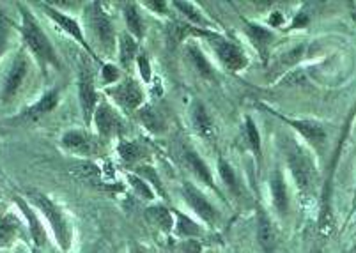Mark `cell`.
Listing matches in <instances>:
<instances>
[{
	"label": "cell",
	"instance_id": "obj_1",
	"mask_svg": "<svg viewBox=\"0 0 356 253\" xmlns=\"http://www.w3.org/2000/svg\"><path fill=\"white\" fill-rule=\"evenodd\" d=\"M280 151L284 154L287 168H289L300 199L303 202L316 200L319 190V170H317L316 158L307 145L298 142L293 135L280 133Z\"/></svg>",
	"mask_w": 356,
	"mask_h": 253
},
{
	"label": "cell",
	"instance_id": "obj_2",
	"mask_svg": "<svg viewBox=\"0 0 356 253\" xmlns=\"http://www.w3.org/2000/svg\"><path fill=\"white\" fill-rule=\"evenodd\" d=\"M22 16L20 24V34L24 39L25 47H27L29 54L34 57V60L40 66L41 73L47 74L48 70H60V58L55 47L51 44L50 38L47 35V32L43 31L41 24L38 22L35 15L32 13V9L27 4H18Z\"/></svg>",
	"mask_w": 356,
	"mask_h": 253
},
{
	"label": "cell",
	"instance_id": "obj_3",
	"mask_svg": "<svg viewBox=\"0 0 356 253\" xmlns=\"http://www.w3.org/2000/svg\"><path fill=\"white\" fill-rule=\"evenodd\" d=\"M22 195L31 202V206H34V209L41 214V218L47 222L48 227H50L57 246H59L63 252H70L73 236H71L70 218H67V214L64 213L63 207L55 202L54 199H50L47 193L32 190V188L31 190H25Z\"/></svg>",
	"mask_w": 356,
	"mask_h": 253
},
{
	"label": "cell",
	"instance_id": "obj_4",
	"mask_svg": "<svg viewBox=\"0 0 356 253\" xmlns=\"http://www.w3.org/2000/svg\"><path fill=\"white\" fill-rule=\"evenodd\" d=\"M86 27L89 35L96 41L99 50L105 55H114L118 51V34H115L112 18L103 8L102 2H89L86 8Z\"/></svg>",
	"mask_w": 356,
	"mask_h": 253
},
{
	"label": "cell",
	"instance_id": "obj_5",
	"mask_svg": "<svg viewBox=\"0 0 356 253\" xmlns=\"http://www.w3.org/2000/svg\"><path fill=\"white\" fill-rule=\"evenodd\" d=\"M262 108L270 112L271 115H275L277 119H280L282 122H286L289 128H293L298 135L302 136L305 140L307 147L310 151L316 152L317 156H325L326 149H328V133H326L325 124L321 122L312 121V119H296V117H287L284 113H278L277 110L270 108V106H262Z\"/></svg>",
	"mask_w": 356,
	"mask_h": 253
},
{
	"label": "cell",
	"instance_id": "obj_6",
	"mask_svg": "<svg viewBox=\"0 0 356 253\" xmlns=\"http://www.w3.org/2000/svg\"><path fill=\"white\" fill-rule=\"evenodd\" d=\"M199 35L208 38L209 44H211L220 64L227 71H231V73H239V71L245 70L248 66V63H250L247 54L243 51V48L239 44L229 41L227 38H223L222 34H216V32L211 31H200Z\"/></svg>",
	"mask_w": 356,
	"mask_h": 253
},
{
	"label": "cell",
	"instance_id": "obj_7",
	"mask_svg": "<svg viewBox=\"0 0 356 253\" xmlns=\"http://www.w3.org/2000/svg\"><path fill=\"white\" fill-rule=\"evenodd\" d=\"M31 71V57L25 50H20L13 58L9 71L6 73L4 82L0 85V101L2 103H13L18 97V94L24 89V83Z\"/></svg>",
	"mask_w": 356,
	"mask_h": 253
},
{
	"label": "cell",
	"instance_id": "obj_8",
	"mask_svg": "<svg viewBox=\"0 0 356 253\" xmlns=\"http://www.w3.org/2000/svg\"><path fill=\"white\" fill-rule=\"evenodd\" d=\"M38 8H40L41 11H43L44 15H47L48 18H50L51 22H54V24L60 28V31H64L66 34H70L71 39H73V41H76V43H79L80 47L86 50V54L89 55V57L95 58V63L102 64L99 57L95 54L92 47H90L89 39H87L86 34H83L82 25H80L79 22L73 18V16L63 13L60 9L55 8L54 4H50V2H38Z\"/></svg>",
	"mask_w": 356,
	"mask_h": 253
},
{
	"label": "cell",
	"instance_id": "obj_9",
	"mask_svg": "<svg viewBox=\"0 0 356 253\" xmlns=\"http://www.w3.org/2000/svg\"><path fill=\"white\" fill-rule=\"evenodd\" d=\"M82 66H80L79 71V103L80 110H82L83 122L87 126L92 124V119H95L96 108L99 105L98 99V90H96L95 85V73L90 70L92 63L89 58L82 57Z\"/></svg>",
	"mask_w": 356,
	"mask_h": 253
},
{
	"label": "cell",
	"instance_id": "obj_10",
	"mask_svg": "<svg viewBox=\"0 0 356 253\" xmlns=\"http://www.w3.org/2000/svg\"><path fill=\"white\" fill-rule=\"evenodd\" d=\"M181 197L186 202V206L195 213V216L200 222L209 227H215L218 223V209L213 206L211 200L204 195V191L199 186H195L193 183H188V181H184L181 184Z\"/></svg>",
	"mask_w": 356,
	"mask_h": 253
},
{
	"label": "cell",
	"instance_id": "obj_11",
	"mask_svg": "<svg viewBox=\"0 0 356 253\" xmlns=\"http://www.w3.org/2000/svg\"><path fill=\"white\" fill-rule=\"evenodd\" d=\"M16 241L31 243L27 222L24 216L15 211H4L0 214V252L11 248Z\"/></svg>",
	"mask_w": 356,
	"mask_h": 253
},
{
	"label": "cell",
	"instance_id": "obj_12",
	"mask_svg": "<svg viewBox=\"0 0 356 253\" xmlns=\"http://www.w3.org/2000/svg\"><path fill=\"white\" fill-rule=\"evenodd\" d=\"M13 202H15V206L18 207L20 214L24 216L25 222H27L32 246L43 250L44 246L48 245V241H50V238H48V230L47 227H44L43 218L40 216V213L34 209V206H31V202L25 199L24 195H15V197H13Z\"/></svg>",
	"mask_w": 356,
	"mask_h": 253
},
{
	"label": "cell",
	"instance_id": "obj_13",
	"mask_svg": "<svg viewBox=\"0 0 356 253\" xmlns=\"http://www.w3.org/2000/svg\"><path fill=\"white\" fill-rule=\"evenodd\" d=\"M92 122H95L98 136L103 138V140L119 138L122 131H124V119H122V115L106 101H99Z\"/></svg>",
	"mask_w": 356,
	"mask_h": 253
},
{
	"label": "cell",
	"instance_id": "obj_14",
	"mask_svg": "<svg viewBox=\"0 0 356 253\" xmlns=\"http://www.w3.org/2000/svg\"><path fill=\"white\" fill-rule=\"evenodd\" d=\"M106 94L124 110H138L144 105L145 99L144 89H142L140 83L137 80H134V78L119 80L118 83H114V85H110L106 89Z\"/></svg>",
	"mask_w": 356,
	"mask_h": 253
},
{
	"label": "cell",
	"instance_id": "obj_15",
	"mask_svg": "<svg viewBox=\"0 0 356 253\" xmlns=\"http://www.w3.org/2000/svg\"><path fill=\"white\" fill-rule=\"evenodd\" d=\"M60 147L71 154L90 158L98 154L102 144H99V136L90 135L83 129H70L60 136Z\"/></svg>",
	"mask_w": 356,
	"mask_h": 253
},
{
	"label": "cell",
	"instance_id": "obj_16",
	"mask_svg": "<svg viewBox=\"0 0 356 253\" xmlns=\"http://www.w3.org/2000/svg\"><path fill=\"white\" fill-rule=\"evenodd\" d=\"M59 101H60V90L59 87H54V89L47 90V92H44L38 101L29 105L24 112L18 113L13 121L18 122V124L40 121V119H43L44 115L54 112V110L59 106Z\"/></svg>",
	"mask_w": 356,
	"mask_h": 253
},
{
	"label": "cell",
	"instance_id": "obj_17",
	"mask_svg": "<svg viewBox=\"0 0 356 253\" xmlns=\"http://www.w3.org/2000/svg\"><path fill=\"white\" fill-rule=\"evenodd\" d=\"M255 238L262 253H273L277 250L278 230L268 211H264V207L261 206H257V211H255Z\"/></svg>",
	"mask_w": 356,
	"mask_h": 253
},
{
	"label": "cell",
	"instance_id": "obj_18",
	"mask_svg": "<svg viewBox=\"0 0 356 253\" xmlns=\"http://www.w3.org/2000/svg\"><path fill=\"white\" fill-rule=\"evenodd\" d=\"M270 195L271 204H273L278 216H280V218H287V214H289L291 209V195L282 168L275 167L273 170L270 172Z\"/></svg>",
	"mask_w": 356,
	"mask_h": 253
},
{
	"label": "cell",
	"instance_id": "obj_19",
	"mask_svg": "<svg viewBox=\"0 0 356 253\" xmlns=\"http://www.w3.org/2000/svg\"><path fill=\"white\" fill-rule=\"evenodd\" d=\"M245 32H247L250 43L254 44V48L257 50V54L261 55L262 60L268 63V58H270L271 48H273L277 35H275L268 27L254 24V22H247V25H245Z\"/></svg>",
	"mask_w": 356,
	"mask_h": 253
},
{
	"label": "cell",
	"instance_id": "obj_20",
	"mask_svg": "<svg viewBox=\"0 0 356 253\" xmlns=\"http://www.w3.org/2000/svg\"><path fill=\"white\" fill-rule=\"evenodd\" d=\"M183 160H184V165H186V167L192 170V174L195 175L197 181H200V183H202L204 186H208L209 190L220 193V190H218V186H216L215 177H213L211 170H209L208 165H206V161L200 158V154L195 151V149H188V147L184 149Z\"/></svg>",
	"mask_w": 356,
	"mask_h": 253
},
{
	"label": "cell",
	"instance_id": "obj_21",
	"mask_svg": "<svg viewBox=\"0 0 356 253\" xmlns=\"http://www.w3.org/2000/svg\"><path fill=\"white\" fill-rule=\"evenodd\" d=\"M174 8L179 11V15L183 16L186 25L193 28H204V31H211L215 32L216 25L215 22L208 18V15H204L202 9H199V6L192 4V2H184V0H179V2H172Z\"/></svg>",
	"mask_w": 356,
	"mask_h": 253
},
{
	"label": "cell",
	"instance_id": "obj_22",
	"mask_svg": "<svg viewBox=\"0 0 356 253\" xmlns=\"http://www.w3.org/2000/svg\"><path fill=\"white\" fill-rule=\"evenodd\" d=\"M216 168H218V175L222 184L225 186V190L229 191L231 197H234L236 200H243L245 199V190H243V184L239 181L238 174L234 172V168L231 167L227 160H223V158H218L216 161Z\"/></svg>",
	"mask_w": 356,
	"mask_h": 253
},
{
	"label": "cell",
	"instance_id": "obj_23",
	"mask_svg": "<svg viewBox=\"0 0 356 253\" xmlns=\"http://www.w3.org/2000/svg\"><path fill=\"white\" fill-rule=\"evenodd\" d=\"M145 220L161 232L170 234L174 230V211L163 204H151L145 209Z\"/></svg>",
	"mask_w": 356,
	"mask_h": 253
},
{
	"label": "cell",
	"instance_id": "obj_24",
	"mask_svg": "<svg viewBox=\"0 0 356 253\" xmlns=\"http://www.w3.org/2000/svg\"><path fill=\"white\" fill-rule=\"evenodd\" d=\"M118 54H119V63L124 70H131L137 64L138 58V41L129 35L128 32H122L118 38Z\"/></svg>",
	"mask_w": 356,
	"mask_h": 253
},
{
	"label": "cell",
	"instance_id": "obj_25",
	"mask_svg": "<svg viewBox=\"0 0 356 253\" xmlns=\"http://www.w3.org/2000/svg\"><path fill=\"white\" fill-rule=\"evenodd\" d=\"M174 234L181 239H197L200 236H204V227L200 223H197L195 220L190 218L188 214L179 213V211H174Z\"/></svg>",
	"mask_w": 356,
	"mask_h": 253
},
{
	"label": "cell",
	"instance_id": "obj_26",
	"mask_svg": "<svg viewBox=\"0 0 356 253\" xmlns=\"http://www.w3.org/2000/svg\"><path fill=\"white\" fill-rule=\"evenodd\" d=\"M192 122L195 131L199 133L202 138H213L215 135V124H213V119L209 115L208 108L204 106V103L195 101L192 106Z\"/></svg>",
	"mask_w": 356,
	"mask_h": 253
},
{
	"label": "cell",
	"instance_id": "obj_27",
	"mask_svg": "<svg viewBox=\"0 0 356 253\" xmlns=\"http://www.w3.org/2000/svg\"><path fill=\"white\" fill-rule=\"evenodd\" d=\"M184 51H186V57H188L190 64L195 67V71L200 74V76L206 78V80H213V78H215V70H213L208 57L204 55V51L200 50L197 44L188 43L186 44V48H184Z\"/></svg>",
	"mask_w": 356,
	"mask_h": 253
},
{
	"label": "cell",
	"instance_id": "obj_28",
	"mask_svg": "<svg viewBox=\"0 0 356 253\" xmlns=\"http://www.w3.org/2000/svg\"><path fill=\"white\" fill-rule=\"evenodd\" d=\"M122 13H124V24L126 28H128V34L134 35L135 39L144 38V19H142L140 11H138V6L134 4V2H126L122 4Z\"/></svg>",
	"mask_w": 356,
	"mask_h": 253
},
{
	"label": "cell",
	"instance_id": "obj_29",
	"mask_svg": "<svg viewBox=\"0 0 356 253\" xmlns=\"http://www.w3.org/2000/svg\"><path fill=\"white\" fill-rule=\"evenodd\" d=\"M245 135H247L248 147H250V151H252V154H254L257 165L261 167L262 165V140H261V133H259L257 124H255L252 117H247V119H245Z\"/></svg>",
	"mask_w": 356,
	"mask_h": 253
},
{
	"label": "cell",
	"instance_id": "obj_30",
	"mask_svg": "<svg viewBox=\"0 0 356 253\" xmlns=\"http://www.w3.org/2000/svg\"><path fill=\"white\" fill-rule=\"evenodd\" d=\"M135 174H137L138 177H142L145 183L151 184V186H153V190H156L158 193H160V197H163L165 200H168L167 191L163 190V184H161V179H160V175H158L156 168L151 167V165H138V168L135 170Z\"/></svg>",
	"mask_w": 356,
	"mask_h": 253
},
{
	"label": "cell",
	"instance_id": "obj_31",
	"mask_svg": "<svg viewBox=\"0 0 356 253\" xmlns=\"http://www.w3.org/2000/svg\"><path fill=\"white\" fill-rule=\"evenodd\" d=\"M140 121L145 128L151 129L153 133L161 131V129L165 128L163 117H161L160 112H158L156 108H153V106H145V108L140 110Z\"/></svg>",
	"mask_w": 356,
	"mask_h": 253
},
{
	"label": "cell",
	"instance_id": "obj_32",
	"mask_svg": "<svg viewBox=\"0 0 356 253\" xmlns=\"http://www.w3.org/2000/svg\"><path fill=\"white\" fill-rule=\"evenodd\" d=\"M126 179H128L129 186L134 188L135 193L140 197L142 200H145V202H153L154 200V190L153 186L149 183H145L142 177H138L137 174H128L126 175Z\"/></svg>",
	"mask_w": 356,
	"mask_h": 253
},
{
	"label": "cell",
	"instance_id": "obj_33",
	"mask_svg": "<svg viewBox=\"0 0 356 253\" xmlns=\"http://www.w3.org/2000/svg\"><path fill=\"white\" fill-rule=\"evenodd\" d=\"M119 154H121L122 161L128 165L140 163L145 158V152L142 151L140 145L134 144V142H121V145H119Z\"/></svg>",
	"mask_w": 356,
	"mask_h": 253
},
{
	"label": "cell",
	"instance_id": "obj_34",
	"mask_svg": "<svg viewBox=\"0 0 356 253\" xmlns=\"http://www.w3.org/2000/svg\"><path fill=\"white\" fill-rule=\"evenodd\" d=\"M13 34H15V25L4 15H0V60L11 48Z\"/></svg>",
	"mask_w": 356,
	"mask_h": 253
},
{
	"label": "cell",
	"instance_id": "obj_35",
	"mask_svg": "<svg viewBox=\"0 0 356 253\" xmlns=\"http://www.w3.org/2000/svg\"><path fill=\"white\" fill-rule=\"evenodd\" d=\"M102 76H103V82H106L108 85H114V83H118L119 80H121V71H119L115 66H112V64H103Z\"/></svg>",
	"mask_w": 356,
	"mask_h": 253
},
{
	"label": "cell",
	"instance_id": "obj_36",
	"mask_svg": "<svg viewBox=\"0 0 356 253\" xmlns=\"http://www.w3.org/2000/svg\"><path fill=\"white\" fill-rule=\"evenodd\" d=\"M137 67H138V71H140V74L144 80H149V78H151V64H149V60L145 55H138Z\"/></svg>",
	"mask_w": 356,
	"mask_h": 253
},
{
	"label": "cell",
	"instance_id": "obj_37",
	"mask_svg": "<svg viewBox=\"0 0 356 253\" xmlns=\"http://www.w3.org/2000/svg\"><path fill=\"white\" fill-rule=\"evenodd\" d=\"M142 6H145L147 9H153L156 15H168V4H167V2H160V0H151V2H144Z\"/></svg>",
	"mask_w": 356,
	"mask_h": 253
},
{
	"label": "cell",
	"instance_id": "obj_38",
	"mask_svg": "<svg viewBox=\"0 0 356 253\" xmlns=\"http://www.w3.org/2000/svg\"><path fill=\"white\" fill-rule=\"evenodd\" d=\"M284 22V16L280 15L278 11H273L271 13L270 19H268V25H271V27H277V25H280Z\"/></svg>",
	"mask_w": 356,
	"mask_h": 253
},
{
	"label": "cell",
	"instance_id": "obj_39",
	"mask_svg": "<svg viewBox=\"0 0 356 253\" xmlns=\"http://www.w3.org/2000/svg\"><path fill=\"white\" fill-rule=\"evenodd\" d=\"M129 253H145V250L144 248H140V246H131V250H129Z\"/></svg>",
	"mask_w": 356,
	"mask_h": 253
},
{
	"label": "cell",
	"instance_id": "obj_40",
	"mask_svg": "<svg viewBox=\"0 0 356 253\" xmlns=\"http://www.w3.org/2000/svg\"><path fill=\"white\" fill-rule=\"evenodd\" d=\"M356 213V190H355V199H353V204H351V214Z\"/></svg>",
	"mask_w": 356,
	"mask_h": 253
},
{
	"label": "cell",
	"instance_id": "obj_41",
	"mask_svg": "<svg viewBox=\"0 0 356 253\" xmlns=\"http://www.w3.org/2000/svg\"><path fill=\"white\" fill-rule=\"evenodd\" d=\"M31 253H44L43 250H40V248H34V246H32L31 248Z\"/></svg>",
	"mask_w": 356,
	"mask_h": 253
},
{
	"label": "cell",
	"instance_id": "obj_42",
	"mask_svg": "<svg viewBox=\"0 0 356 253\" xmlns=\"http://www.w3.org/2000/svg\"><path fill=\"white\" fill-rule=\"evenodd\" d=\"M310 253H323V250L321 248H312V252Z\"/></svg>",
	"mask_w": 356,
	"mask_h": 253
},
{
	"label": "cell",
	"instance_id": "obj_43",
	"mask_svg": "<svg viewBox=\"0 0 356 253\" xmlns=\"http://www.w3.org/2000/svg\"><path fill=\"white\" fill-rule=\"evenodd\" d=\"M2 193H4V190H2V179H0V199H2Z\"/></svg>",
	"mask_w": 356,
	"mask_h": 253
},
{
	"label": "cell",
	"instance_id": "obj_44",
	"mask_svg": "<svg viewBox=\"0 0 356 253\" xmlns=\"http://www.w3.org/2000/svg\"><path fill=\"white\" fill-rule=\"evenodd\" d=\"M4 204H2V202H0V214H2V213H4Z\"/></svg>",
	"mask_w": 356,
	"mask_h": 253
},
{
	"label": "cell",
	"instance_id": "obj_45",
	"mask_svg": "<svg viewBox=\"0 0 356 253\" xmlns=\"http://www.w3.org/2000/svg\"><path fill=\"white\" fill-rule=\"evenodd\" d=\"M86 253H96V252H95V250H89V252H86Z\"/></svg>",
	"mask_w": 356,
	"mask_h": 253
},
{
	"label": "cell",
	"instance_id": "obj_46",
	"mask_svg": "<svg viewBox=\"0 0 356 253\" xmlns=\"http://www.w3.org/2000/svg\"><path fill=\"white\" fill-rule=\"evenodd\" d=\"M0 253H6V252H0Z\"/></svg>",
	"mask_w": 356,
	"mask_h": 253
},
{
	"label": "cell",
	"instance_id": "obj_47",
	"mask_svg": "<svg viewBox=\"0 0 356 253\" xmlns=\"http://www.w3.org/2000/svg\"><path fill=\"white\" fill-rule=\"evenodd\" d=\"M208 253H209V252H208Z\"/></svg>",
	"mask_w": 356,
	"mask_h": 253
}]
</instances>
